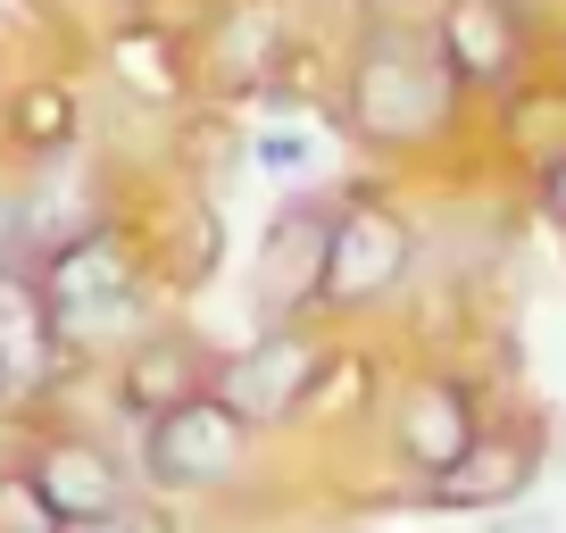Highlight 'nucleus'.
<instances>
[{
  "label": "nucleus",
  "instance_id": "2",
  "mask_svg": "<svg viewBox=\"0 0 566 533\" xmlns=\"http://www.w3.org/2000/svg\"><path fill=\"white\" fill-rule=\"evenodd\" d=\"M34 284L42 309H51V334L67 358H108L159 317L150 301V259L125 226L108 217H84L75 233H59L51 250H34Z\"/></svg>",
  "mask_w": 566,
  "mask_h": 533
},
{
  "label": "nucleus",
  "instance_id": "17",
  "mask_svg": "<svg viewBox=\"0 0 566 533\" xmlns=\"http://www.w3.org/2000/svg\"><path fill=\"white\" fill-rule=\"evenodd\" d=\"M0 533H59V516L42 509V492L25 483V467H0Z\"/></svg>",
  "mask_w": 566,
  "mask_h": 533
},
{
  "label": "nucleus",
  "instance_id": "16",
  "mask_svg": "<svg viewBox=\"0 0 566 533\" xmlns=\"http://www.w3.org/2000/svg\"><path fill=\"white\" fill-rule=\"evenodd\" d=\"M250 159L275 184L301 192V176H317V134H308V125H266V134H250Z\"/></svg>",
  "mask_w": 566,
  "mask_h": 533
},
{
  "label": "nucleus",
  "instance_id": "14",
  "mask_svg": "<svg viewBox=\"0 0 566 533\" xmlns=\"http://www.w3.org/2000/svg\"><path fill=\"white\" fill-rule=\"evenodd\" d=\"M108 67H117V84H134L150 108H176L184 92H192V51H184L167 25H134V34L108 42Z\"/></svg>",
  "mask_w": 566,
  "mask_h": 533
},
{
  "label": "nucleus",
  "instance_id": "8",
  "mask_svg": "<svg viewBox=\"0 0 566 533\" xmlns=\"http://www.w3.org/2000/svg\"><path fill=\"white\" fill-rule=\"evenodd\" d=\"M334 233V192H283L250 259V317L259 325H301L317 317V266Z\"/></svg>",
  "mask_w": 566,
  "mask_h": 533
},
{
  "label": "nucleus",
  "instance_id": "5",
  "mask_svg": "<svg viewBox=\"0 0 566 533\" xmlns=\"http://www.w3.org/2000/svg\"><path fill=\"white\" fill-rule=\"evenodd\" d=\"M325 375H334V351H325V334L301 317V325H259L242 351H217L209 391L250 433H292V426L317 417Z\"/></svg>",
  "mask_w": 566,
  "mask_h": 533
},
{
  "label": "nucleus",
  "instance_id": "3",
  "mask_svg": "<svg viewBox=\"0 0 566 533\" xmlns=\"http://www.w3.org/2000/svg\"><path fill=\"white\" fill-rule=\"evenodd\" d=\"M134 433H142L134 442V483L150 500H217V492H233V483L250 475V459H259V433H250L209 384L184 391V400H167L159 417H142Z\"/></svg>",
  "mask_w": 566,
  "mask_h": 533
},
{
  "label": "nucleus",
  "instance_id": "1",
  "mask_svg": "<svg viewBox=\"0 0 566 533\" xmlns=\"http://www.w3.org/2000/svg\"><path fill=\"white\" fill-rule=\"evenodd\" d=\"M342 143L375 150V159H424V150L459 143L467 92L450 84L433 25L417 9H375L342 51V92H334Z\"/></svg>",
  "mask_w": 566,
  "mask_h": 533
},
{
  "label": "nucleus",
  "instance_id": "4",
  "mask_svg": "<svg viewBox=\"0 0 566 533\" xmlns=\"http://www.w3.org/2000/svg\"><path fill=\"white\" fill-rule=\"evenodd\" d=\"M417 284V226L391 192L358 184L334 192V233H325L317 266V317H375Z\"/></svg>",
  "mask_w": 566,
  "mask_h": 533
},
{
  "label": "nucleus",
  "instance_id": "10",
  "mask_svg": "<svg viewBox=\"0 0 566 533\" xmlns=\"http://www.w3.org/2000/svg\"><path fill=\"white\" fill-rule=\"evenodd\" d=\"M542 483V442L533 433H492L483 426L467 442L459 467H442L433 483H417V509H450V516H509L516 500Z\"/></svg>",
  "mask_w": 566,
  "mask_h": 533
},
{
  "label": "nucleus",
  "instance_id": "20",
  "mask_svg": "<svg viewBox=\"0 0 566 533\" xmlns=\"http://www.w3.org/2000/svg\"><path fill=\"white\" fill-rule=\"evenodd\" d=\"M367 9H400V0H367Z\"/></svg>",
  "mask_w": 566,
  "mask_h": 533
},
{
  "label": "nucleus",
  "instance_id": "13",
  "mask_svg": "<svg viewBox=\"0 0 566 533\" xmlns=\"http://www.w3.org/2000/svg\"><path fill=\"white\" fill-rule=\"evenodd\" d=\"M200 67L209 84H283L275 67H292V9L283 0H226L209 18V42H200Z\"/></svg>",
  "mask_w": 566,
  "mask_h": 533
},
{
  "label": "nucleus",
  "instance_id": "11",
  "mask_svg": "<svg viewBox=\"0 0 566 533\" xmlns=\"http://www.w3.org/2000/svg\"><path fill=\"white\" fill-rule=\"evenodd\" d=\"M67 375V351L51 334V309H42L34 259H0V400L25 409Z\"/></svg>",
  "mask_w": 566,
  "mask_h": 533
},
{
  "label": "nucleus",
  "instance_id": "12",
  "mask_svg": "<svg viewBox=\"0 0 566 533\" xmlns=\"http://www.w3.org/2000/svg\"><path fill=\"white\" fill-rule=\"evenodd\" d=\"M217 375V351L200 334H184V325H142L134 342L117 351V409L125 426H142V417H159L167 400H184V391H200Z\"/></svg>",
  "mask_w": 566,
  "mask_h": 533
},
{
  "label": "nucleus",
  "instance_id": "7",
  "mask_svg": "<svg viewBox=\"0 0 566 533\" xmlns=\"http://www.w3.org/2000/svg\"><path fill=\"white\" fill-rule=\"evenodd\" d=\"M475 433H483V384L459 375V367H417L384 409L391 467H400L408 483H433L442 467H459Z\"/></svg>",
  "mask_w": 566,
  "mask_h": 533
},
{
  "label": "nucleus",
  "instance_id": "9",
  "mask_svg": "<svg viewBox=\"0 0 566 533\" xmlns=\"http://www.w3.org/2000/svg\"><path fill=\"white\" fill-rule=\"evenodd\" d=\"M18 467H25V483L42 492V509H51L59 525H67V516L134 509V459H125L117 442H101V433H42Z\"/></svg>",
  "mask_w": 566,
  "mask_h": 533
},
{
  "label": "nucleus",
  "instance_id": "19",
  "mask_svg": "<svg viewBox=\"0 0 566 533\" xmlns=\"http://www.w3.org/2000/svg\"><path fill=\"white\" fill-rule=\"evenodd\" d=\"M59 533H134V525H125V509H117V516H67Z\"/></svg>",
  "mask_w": 566,
  "mask_h": 533
},
{
  "label": "nucleus",
  "instance_id": "18",
  "mask_svg": "<svg viewBox=\"0 0 566 533\" xmlns=\"http://www.w3.org/2000/svg\"><path fill=\"white\" fill-rule=\"evenodd\" d=\"M533 200H542V217H549V226L566 233V143L549 150L542 167H533Z\"/></svg>",
  "mask_w": 566,
  "mask_h": 533
},
{
  "label": "nucleus",
  "instance_id": "15",
  "mask_svg": "<svg viewBox=\"0 0 566 533\" xmlns=\"http://www.w3.org/2000/svg\"><path fill=\"white\" fill-rule=\"evenodd\" d=\"M18 143L42 150V159H59V150L75 143V101L59 84H25L18 92Z\"/></svg>",
  "mask_w": 566,
  "mask_h": 533
},
{
  "label": "nucleus",
  "instance_id": "6",
  "mask_svg": "<svg viewBox=\"0 0 566 533\" xmlns=\"http://www.w3.org/2000/svg\"><path fill=\"white\" fill-rule=\"evenodd\" d=\"M433 25V51H442L450 84L467 101H509L533 75V0H433L424 9Z\"/></svg>",
  "mask_w": 566,
  "mask_h": 533
}]
</instances>
